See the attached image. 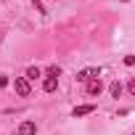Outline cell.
Listing matches in <instances>:
<instances>
[{"mask_svg":"<svg viewBox=\"0 0 135 135\" xmlns=\"http://www.w3.org/2000/svg\"><path fill=\"white\" fill-rule=\"evenodd\" d=\"M124 66H135V56H124Z\"/></svg>","mask_w":135,"mask_h":135,"instance_id":"12","label":"cell"},{"mask_svg":"<svg viewBox=\"0 0 135 135\" xmlns=\"http://www.w3.org/2000/svg\"><path fill=\"white\" fill-rule=\"evenodd\" d=\"M56 88H58V77H45L42 80V90L45 93H53Z\"/></svg>","mask_w":135,"mask_h":135,"instance_id":"5","label":"cell"},{"mask_svg":"<svg viewBox=\"0 0 135 135\" xmlns=\"http://www.w3.org/2000/svg\"><path fill=\"white\" fill-rule=\"evenodd\" d=\"M24 77H27V80L32 82V80H37V77H42V72L37 69V66H29V69H27V74H24Z\"/></svg>","mask_w":135,"mask_h":135,"instance_id":"7","label":"cell"},{"mask_svg":"<svg viewBox=\"0 0 135 135\" xmlns=\"http://www.w3.org/2000/svg\"><path fill=\"white\" fill-rule=\"evenodd\" d=\"M0 40H3V29H0Z\"/></svg>","mask_w":135,"mask_h":135,"instance_id":"14","label":"cell"},{"mask_svg":"<svg viewBox=\"0 0 135 135\" xmlns=\"http://www.w3.org/2000/svg\"><path fill=\"white\" fill-rule=\"evenodd\" d=\"M13 90L19 93V98H29L32 85H29V80H27V77H16V80H13Z\"/></svg>","mask_w":135,"mask_h":135,"instance_id":"1","label":"cell"},{"mask_svg":"<svg viewBox=\"0 0 135 135\" xmlns=\"http://www.w3.org/2000/svg\"><path fill=\"white\" fill-rule=\"evenodd\" d=\"M19 135H37V124H35L32 119H24V122L19 124Z\"/></svg>","mask_w":135,"mask_h":135,"instance_id":"3","label":"cell"},{"mask_svg":"<svg viewBox=\"0 0 135 135\" xmlns=\"http://www.w3.org/2000/svg\"><path fill=\"white\" fill-rule=\"evenodd\" d=\"M8 82H11V80H8L6 74H0V88H8Z\"/></svg>","mask_w":135,"mask_h":135,"instance_id":"13","label":"cell"},{"mask_svg":"<svg viewBox=\"0 0 135 135\" xmlns=\"http://www.w3.org/2000/svg\"><path fill=\"white\" fill-rule=\"evenodd\" d=\"M127 93H130V95H135V77L127 82Z\"/></svg>","mask_w":135,"mask_h":135,"instance_id":"10","label":"cell"},{"mask_svg":"<svg viewBox=\"0 0 135 135\" xmlns=\"http://www.w3.org/2000/svg\"><path fill=\"white\" fill-rule=\"evenodd\" d=\"M0 3H3V0H0Z\"/></svg>","mask_w":135,"mask_h":135,"instance_id":"15","label":"cell"},{"mask_svg":"<svg viewBox=\"0 0 135 135\" xmlns=\"http://www.w3.org/2000/svg\"><path fill=\"white\" fill-rule=\"evenodd\" d=\"M48 77H58L61 74V69H58V66H48V72H45Z\"/></svg>","mask_w":135,"mask_h":135,"instance_id":"9","label":"cell"},{"mask_svg":"<svg viewBox=\"0 0 135 135\" xmlns=\"http://www.w3.org/2000/svg\"><path fill=\"white\" fill-rule=\"evenodd\" d=\"M77 82H90V69H82L77 74Z\"/></svg>","mask_w":135,"mask_h":135,"instance_id":"8","label":"cell"},{"mask_svg":"<svg viewBox=\"0 0 135 135\" xmlns=\"http://www.w3.org/2000/svg\"><path fill=\"white\" fill-rule=\"evenodd\" d=\"M93 111H95V106H93V103H85V106H74L72 117L77 119V117H88V114H93Z\"/></svg>","mask_w":135,"mask_h":135,"instance_id":"4","label":"cell"},{"mask_svg":"<svg viewBox=\"0 0 135 135\" xmlns=\"http://www.w3.org/2000/svg\"><path fill=\"white\" fill-rule=\"evenodd\" d=\"M122 90H124V88H122V82H119V80H114V82L109 85V93H111V98H119V95H122Z\"/></svg>","mask_w":135,"mask_h":135,"instance_id":"6","label":"cell"},{"mask_svg":"<svg viewBox=\"0 0 135 135\" xmlns=\"http://www.w3.org/2000/svg\"><path fill=\"white\" fill-rule=\"evenodd\" d=\"M32 6H35V8H37V11H40V13H45V6H42V3H40V0H32Z\"/></svg>","mask_w":135,"mask_h":135,"instance_id":"11","label":"cell"},{"mask_svg":"<svg viewBox=\"0 0 135 135\" xmlns=\"http://www.w3.org/2000/svg\"><path fill=\"white\" fill-rule=\"evenodd\" d=\"M85 90H88V95H90V98H95V95H101V93H103V82H101V80H90Z\"/></svg>","mask_w":135,"mask_h":135,"instance_id":"2","label":"cell"}]
</instances>
